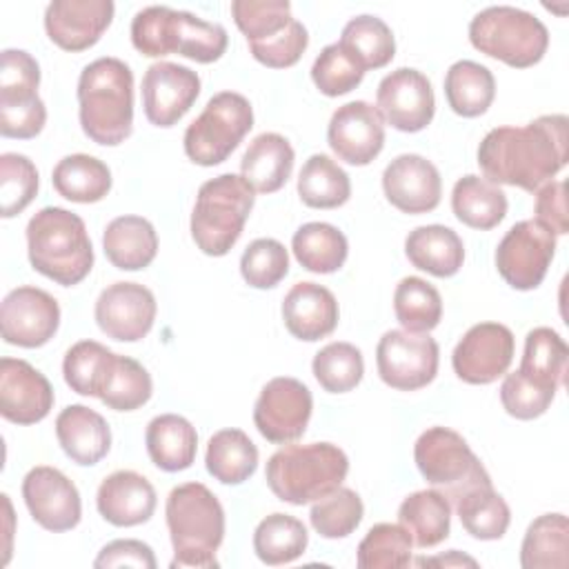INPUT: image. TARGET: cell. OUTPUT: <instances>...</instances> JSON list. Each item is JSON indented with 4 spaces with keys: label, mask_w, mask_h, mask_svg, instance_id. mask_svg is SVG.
Instances as JSON below:
<instances>
[{
    "label": "cell",
    "mask_w": 569,
    "mask_h": 569,
    "mask_svg": "<svg viewBox=\"0 0 569 569\" xmlns=\"http://www.w3.org/2000/svg\"><path fill=\"white\" fill-rule=\"evenodd\" d=\"M556 236L536 220L516 222L496 247V267L502 280L518 289H536L553 260Z\"/></svg>",
    "instance_id": "obj_13"
},
{
    "label": "cell",
    "mask_w": 569,
    "mask_h": 569,
    "mask_svg": "<svg viewBox=\"0 0 569 569\" xmlns=\"http://www.w3.org/2000/svg\"><path fill=\"white\" fill-rule=\"evenodd\" d=\"M365 71L387 67L396 56V38L389 24L376 16L351 18L338 40Z\"/></svg>",
    "instance_id": "obj_44"
},
{
    "label": "cell",
    "mask_w": 569,
    "mask_h": 569,
    "mask_svg": "<svg viewBox=\"0 0 569 569\" xmlns=\"http://www.w3.org/2000/svg\"><path fill=\"white\" fill-rule=\"evenodd\" d=\"M569 349L558 331L551 327H536L525 338V351L520 360V373L533 382L558 391L567 373Z\"/></svg>",
    "instance_id": "obj_40"
},
{
    "label": "cell",
    "mask_w": 569,
    "mask_h": 569,
    "mask_svg": "<svg viewBox=\"0 0 569 569\" xmlns=\"http://www.w3.org/2000/svg\"><path fill=\"white\" fill-rule=\"evenodd\" d=\"M156 298L140 282H113L100 291L93 316L100 331L118 342L142 340L156 320Z\"/></svg>",
    "instance_id": "obj_18"
},
{
    "label": "cell",
    "mask_w": 569,
    "mask_h": 569,
    "mask_svg": "<svg viewBox=\"0 0 569 569\" xmlns=\"http://www.w3.org/2000/svg\"><path fill=\"white\" fill-rule=\"evenodd\" d=\"M536 191V222L547 227L553 236H565L569 231L565 180H549Z\"/></svg>",
    "instance_id": "obj_57"
},
{
    "label": "cell",
    "mask_w": 569,
    "mask_h": 569,
    "mask_svg": "<svg viewBox=\"0 0 569 569\" xmlns=\"http://www.w3.org/2000/svg\"><path fill=\"white\" fill-rule=\"evenodd\" d=\"M53 387L44 373L20 358L0 360V413L13 425H36L53 407Z\"/></svg>",
    "instance_id": "obj_22"
},
{
    "label": "cell",
    "mask_w": 569,
    "mask_h": 569,
    "mask_svg": "<svg viewBox=\"0 0 569 569\" xmlns=\"http://www.w3.org/2000/svg\"><path fill=\"white\" fill-rule=\"evenodd\" d=\"M22 498L31 518L53 533L78 527L82 518L78 487L56 467L29 469L22 480Z\"/></svg>",
    "instance_id": "obj_19"
},
{
    "label": "cell",
    "mask_w": 569,
    "mask_h": 569,
    "mask_svg": "<svg viewBox=\"0 0 569 569\" xmlns=\"http://www.w3.org/2000/svg\"><path fill=\"white\" fill-rule=\"evenodd\" d=\"M393 313L405 331L429 333L442 318V298L431 282L407 276L396 284Z\"/></svg>",
    "instance_id": "obj_45"
},
{
    "label": "cell",
    "mask_w": 569,
    "mask_h": 569,
    "mask_svg": "<svg viewBox=\"0 0 569 569\" xmlns=\"http://www.w3.org/2000/svg\"><path fill=\"white\" fill-rule=\"evenodd\" d=\"M418 567H425V565H440V567H478V562L456 549H451L447 556H436V558H420L416 560Z\"/></svg>",
    "instance_id": "obj_58"
},
{
    "label": "cell",
    "mask_w": 569,
    "mask_h": 569,
    "mask_svg": "<svg viewBox=\"0 0 569 569\" xmlns=\"http://www.w3.org/2000/svg\"><path fill=\"white\" fill-rule=\"evenodd\" d=\"M151 393L149 371L138 360L116 353L98 393L100 402L113 411H136L149 402Z\"/></svg>",
    "instance_id": "obj_43"
},
{
    "label": "cell",
    "mask_w": 569,
    "mask_h": 569,
    "mask_svg": "<svg viewBox=\"0 0 569 569\" xmlns=\"http://www.w3.org/2000/svg\"><path fill=\"white\" fill-rule=\"evenodd\" d=\"M78 118L96 144L116 147L133 131V73L120 58H98L78 78Z\"/></svg>",
    "instance_id": "obj_2"
},
{
    "label": "cell",
    "mask_w": 569,
    "mask_h": 569,
    "mask_svg": "<svg viewBox=\"0 0 569 569\" xmlns=\"http://www.w3.org/2000/svg\"><path fill=\"white\" fill-rule=\"evenodd\" d=\"M56 438L76 465L91 467L111 449L109 422L84 405H69L56 418Z\"/></svg>",
    "instance_id": "obj_27"
},
{
    "label": "cell",
    "mask_w": 569,
    "mask_h": 569,
    "mask_svg": "<svg viewBox=\"0 0 569 569\" xmlns=\"http://www.w3.org/2000/svg\"><path fill=\"white\" fill-rule=\"evenodd\" d=\"M291 249L302 269L311 273H333L349 256L347 236L329 222L302 224L291 238Z\"/></svg>",
    "instance_id": "obj_39"
},
{
    "label": "cell",
    "mask_w": 569,
    "mask_h": 569,
    "mask_svg": "<svg viewBox=\"0 0 569 569\" xmlns=\"http://www.w3.org/2000/svg\"><path fill=\"white\" fill-rule=\"evenodd\" d=\"M382 191L402 213H429L440 204L442 178L436 164L425 156L402 153L385 167Z\"/></svg>",
    "instance_id": "obj_24"
},
{
    "label": "cell",
    "mask_w": 569,
    "mask_h": 569,
    "mask_svg": "<svg viewBox=\"0 0 569 569\" xmlns=\"http://www.w3.org/2000/svg\"><path fill=\"white\" fill-rule=\"evenodd\" d=\"M207 471L222 485H242L258 469V447L242 429H220L207 442Z\"/></svg>",
    "instance_id": "obj_35"
},
{
    "label": "cell",
    "mask_w": 569,
    "mask_h": 569,
    "mask_svg": "<svg viewBox=\"0 0 569 569\" xmlns=\"http://www.w3.org/2000/svg\"><path fill=\"white\" fill-rule=\"evenodd\" d=\"M525 569H565L569 565V520L565 513L538 516L522 538Z\"/></svg>",
    "instance_id": "obj_37"
},
{
    "label": "cell",
    "mask_w": 569,
    "mask_h": 569,
    "mask_svg": "<svg viewBox=\"0 0 569 569\" xmlns=\"http://www.w3.org/2000/svg\"><path fill=\"white\" fill-rule=\"evenodd\" d=\"M200 96V76L176 62H153L142 76V109L151 124L173 127Z\"/></svg>",
    "instance_id": "obj_20"
},
{
    "label": "cell",
    "mask_w": 569,
    "mask_h": 569,
    "mask_svg": "<svg viewBox=\"0 0 569 569\" xmlns=\"http://www.w3.org/2000/svg\"><path fill=\"white\" fill-rule=\"evenodd\" d=\"M307 44H309L307 27L293 20L287 29H282L273 38L262 42H249V51L260 64L269 69H287L300 60Z\"/></svg>",
    "instance_id": "obj_55"
},
{
    "label": "cell",
    "mask_w": 569,
    "mask_h": 569,
    "mask_svg": "<svg viewBox=\"0 0 569 569\" xmlns=\"http://www.w3.org/2000/svg\"><path fill=\"white\" fill-rule=\"evenodd\" d=\"M40 64L22 49H4L0 62V133L4 138H36L47 122V107L38 96Z\"/></svg>",
    "instance_id": "obj_11"
},
{
    "label": "cell",
    "mask_w": 569,
    "mask_h": 569,
    "mask_svg": "<svg viewBox=\"0 0 569 569\" xmlns=\"http://www.w3.org/2000/svg\"><path fill=\"white\" fill-rule=\"evenodd\" d=\"M27 253L38 273L62 287L82 282L93 267L84 220L62 207H44L29 220Z\"/></svg>",
    "instance_id": "obj_4"
},
{
    "label": "cell",
    "mask_w": 569,
    "mask_h": 569,
    "mask_svg": "<svg viewBox=\"0 0 569 569\" xmlns=\"http://www.w3.org/2000/svg\"><path fill=\"white\" fill-rule=\"evenodd\" d=\"M253 127L251 102L236 91L209 98L202 113L187 127L182 144L191 162L216 167L224 162Z\"/></svg>",
    "instance_id": "obj_10"
},
{
    "label": "cell",
    "mask_w": 569,
    "mask_h": 569,
    "mask_svg": "<svg viewBox=\"0 0 569 569\" xmlns=\"http://www.w3.org/2000/svg\"><path fill=\"white\" fill-rule=\"evenodd\" d=\"M507 196L505 191L489 182L487 178H480L476 173H467L456 180L451 191V209L453 216L478 231H489L502 222L507 216Z\"/></svg>",
    "instance_id": "obj_32"
},
{
    "label": "cell",
    "mask_w": 569,
    "mask_h": 569,
    "mask_svg": "<svg viewBox=\"0 0 569 569\" xmlns=\"http://www.w3.org/2000/svg\"><path fill=\"white\" fill-rule=\"evenodd\" d=\"M144 445L151 462L158 469L176 473L193 465L198 451V433L184 416L160 413L147 425Z\"/></svg>",
    "instance_id": "obj_31"
},
{
    "label": "cell",
    "mask_w": 569,
    "mask_h": 569,
    "mask_svg": "<svg viewBox=\"0 0 569 569\" xmlns=\"http://www.w3.org/2000/svg\"><path fill=\"white\" fill-rule=\"evenodd\" d=\"M453 507L462 529L476 540H500L509 529V505L493 485L467 491L453 502Z\"/></svg>",
    "instance_id": "obj_42"
},
{
    "label": "cell",
    "mask_w": 569,
    "mask_h": 569,
    "mask_svg": "<svg viewBox=\"0 0 569 569\" xmlns=\"http://www.w3.org/2000/svg\"><path fill=\"white\" fill-rule=\"evenodd\" d=\"M567 149L569 120L565 113H551L525 127L491 129L478 147V164L493 184L536 191L567 164Z\"/></svg>",
    "instance_id": "obj_1"
},
{
    "label": "cell",
    "mask_w": 569,
    "mask_h": 569,
    "mask_svg": "<svg viewBox=\"0 0 569 569\" xmlns=\"http://www.w3.org/2000/svg\"><path fill=\"white\" fill-rule=\"evenodd\" d=\"M58 327V300L44 289L31 284L11 289L0 305V331L7 345L38 349L56 336Z\"/></svg>",
    "instance_id": "obj_16"
},
{
    "label": "cell",
    "mask_w": 569,
    "mask_h": 569,
    "mask_svg": "<svg viewBox=\"0 0 569 569\" xmlns=\"http://www.w3.org/2000/svg\"><path fill=\"white\" fill-rule=\"evenodd\" d=\"M293 147L291 142L273 131L256 136L240 160V176L258 193H276L284 187L293 171Z\"/></svg>",
    "instance_id": "obj_28"
},
{
    "label": "cell",
    "mask_w": 569,
    "mask_h": 569,
    "mask_svg": "<svg viewBox=\"0 0 569 569\" xmlns=\"http://www.w3.org/2000/svg\"><path fill=\"white\" fill-rule=\"evenodd\" d=\"M131 42L147 58L178 53L200 64H209L222 58L229 36L218 22H207L189 11L151 4L133 16Z\"/></svg>",
    "instance_id": "obj_5"
},
{
    "label": "cell",
    "mask_w": 569,
    "mask_h": 569,
    "mask_svg": "<svg viewBox=\"0 0 569 569\" xmlns=\"http://www.w3.org/2000/svg\"><path fill=\"white\" fill-rule=\"evenodd\" d=\"M313 396L305 382L291 376L271 378L253 407V425L273 445H289L307 431Z\"/></svg>",
    "instance_id": "obj_14"
},
{
    "label": "cell",
    "mask_w": 569,
    "mask_h": 569,
    "mask_svg": "<svg viewBox=\"0 0 569 569\" xmlns=\"http://www.w3.org/2000/svg\"><path fill=\"white\" fill-rule=\"evenodd\" d=\"M413 460L420 476L451 505L467 491L491 485V476L480 458L449 427H429L422 431L413 445Z\"/></svg>",
    "instance_id": "obj_9"
},
{
    "label": "cell",
    "mask_w": 569,
    "mask_h": 569,
    "mask_svg": "<svg viewBox=\"0 0 569 569\" xmlns=\"http://www.w3.org/2000/svg\"><path fill=\"white\" fill-rule=\"evenodd\" d=\"M113 356L116 353L111 349L96 340L76 342L62 360L64 382L80 396L98 398Z\"/></svg>",
    "instance_id": "obj_49"
},
{
    "label": "cell",
    "mask_w": 569,
    "mask_h": 569,
    "mask_svg": "<svg viewBox=\"0 0 569 569\" xmlns=\"http://www.w3.org/2000/svg\"><path fill=\"white\" fill-rule=\"evenodd\" d=\"M96 569L111 567H138V569H156L153 549L136 538H120L107 542L93 560Z\"/></svg>",
    "instance_id": "obj_56"
},
{
    "label": "cell",
    "mask_w": 569,
    "mask_h": 569,
    "mask_svg": "<svg viewBox=\"0 0 569 569\" xmlns=\"http://www.w3.org/2000/svg\"><path fill=\"white\" fill-rule=\"evenodd\" d=\"M405 256L420 271L436 278H451L465 262V244L460 236L445 224H422L405 238Z\"/></svg>",
    "instance_id": "obj_30"
},
{
    "label": "cell",
    "mask_w": 569,
    "mask_h": 569,
    "mask_svg": "<svg viewBox=\"0 0 569 569\" xmlns=\"http://www.w3.org/2000/svg\"><path fill=\"white\" fill-rule=\"evenodd\" d=\"M240 273L253 289H271L289 273V253L276 238H256L242 251Z\"/></svg>",
    "instance_id": "obj_53"
},
{
    "label": "cell",
    "mask_w": 569,
    "mask_h": 569,
    "mask_svg": "<svg viewBox=\"0 0 569 569\" xmlns=\"http://www.w3.org/2000/svg\"><path fill=\"white\" fill-rule=\"evenodd\" d=\"M102 249L116 269L140 271L158 253V233L142 216H118L104 227Z\"/></svg>",
    "instance_id": "obj_29"
},
{
    "label": "cell",
    "mask_w": 569,
    "mask_h": 569,
    "mask_svg": "<svg viewBox=\"0 0 569 569\" xmlns=\"http://www.w3.org/2000/svg\"><path fill=\"white\" fill-rule=\"evenodd\" d=\"M327 142L342 162L365 167L373 162L385 147V120L380 111L365 100L347 102L333 111L327 127Z\"/></svg>",
    "instance_id": "obj_21"
},
{
    "label": "cell",
    "mask_w": 569,
    "mask_h": 569,
    "mask_svg": "<svg viewBox=\"0 0 569 569\" xmlns=\"http://www.w3.org/2000/svg\"><path fill=\"white\" fill-rule=\"evenodd\" d=\"M398 520L416 547L429 549L449 538L451 502L438 489L413 491L400 502Z\"/></svg>",
    "instance_id": "obj_33"
},
{
    "label": "cell",
    "mask_w": 569,
    "mask_h": 569,
    "mask_svg": "<svg viewBox=\"0 0 569 569\" xmlns=\"http://www.w3.org/2000/svg\"><path fill=\"white\" fill-rule=\"evenodd\" d=\"M556 391L547 389L520 371L507 373L500 385V402L516 420L540 418L553 402Z\"/></svg>",
    "instance_id": "obj_54"
},
{
    "label": "cell",
    "mask_w": 569,
    "mask_h": 569,
    "mask_svg": "<svg viewBox=\"0 0 569 569\" xmlns=\"http://www.w3.org/2000/svg\"><path fill=\"white\" fill-rule=\"evenodd\" d=\"M53 189L71 202H100L111 191L109 167L89 153H71L58 160L51 173Z\"/></svg>",
    "instance_id": "obj_34"
},
{
    "label": "cell",
    "mask_w": 569,
    "mask_h": 569,
    "mask_svg": "<svg viewBox=\"0 0 569 569\" xmlns=\"http://www.w3.org/2000/svg\"><path fill=\"white\" fill-rule=\"evenodd\" d=\"M309 545L307 527L289 513H271L262 518L253 531V551L269 567L298 560Z\"/></svg>",
    "instance_id": "obj_41"
},
{
    "label": "cell",
    "mask_w": 569,
    "mask_h": 569,
    "mask_svg": "<svg viewBox=\"0 0 569 569\" xmlns=\"http://www.w3.org/2000/svg\"><path fill=\"white\" fill-rule=\"evenodd\" d=\"M111 0H53L44 9V31L64 51L93 47L113 20Z\"/></svg>",
    "instance_id": "obj_23"
},
{
    "label": "cell",
    "mask_w": 569,
    "mask_h": 569,
    "mask_svg": "<svg viewBox=\"0 0 569 569\" xmlns=\"http://www.w3.org/2000/svg\"><path fill=\"white\" fill-rule=\"evenodd\" d=\"M298 196L311 209H336L351 198V180L336 160L313 153L298 173Z\"/></svg>",
    "instance_id": "obj_38"
},
{
    "label": "cell",
    "mask_w": 569,
    "mask_h": 569,
    "mask_svg": "<svg viewBox=\"0 0 569 569\" xmlns=\"http://www.w3.org/2000/svg\"><path fill=\"white\" fill-rule=\"evenodd\" d=\"M156 489L138 471L120 469L109 473L96 493L98 513L113 527H138L156 511Z\"/></svg>",
    "instance_id": "obj_25"
},
{
    "label": "cell",
    "mask_w": 569,
    "mask_h": 569,
    "mask_svg": "<svg viewBox=\"0 0 569 569\" xmlns=\"http://www.w3.org/2000/svg\"><path fill=\"white\" fill-rule=\"evenodd\" d=\"M365 78L362 64L340 44H327L311 67V80L316 89L329 98L353 91Z\"/></svg>",
    "instance_id": "obj_50"
},
{
    "label": "cell",
    "mask_w": 569,
    "mask_h": 569,
    "mask_svg": "<svg viewBox=\"0 0 569 569\" xmlns=\"http://www.w3.org/2000/svg\"><path fill=\"white\" fill-rule=\"evenodd\" d=\"M38 169L22 153L0 156V200L2 218H13L22 213L38 193Z\"/></svg>",
    "instance_id": "obj_52"
},
{
    "label": "cell",
    "mask_w": 569,
    "mask_h": 569,
    "mask_svg": "<svg viewBox=\"0 0 569 569\" xmlns=\"http://www.w3.org/2000/svg\"><path fill=\"white\" fill-rule=\"evenodd\" d=\"M340 309L336 296L318 282H296L282 300L287 331L305 342L327 338L338 327Z\"/></svg>",
    "instance_id": "obj_26"
},
{
    "label": "cell",
    "mask_w": 569,
    "mask_h": 569,
    "mask_svg": "<svg viewBox=\"0 0 569 569\" xmlns=\"http://www.w3.org/2000/svg\"><path fill=\"white\" fill-rule=\"evenodd\" d=\"M516 351L513 333L500 322H478L458 340L451 365L467 385H491L511 367Z\"/></svg>",
    "instance_id": "obj_15"
},
{
    "label": "cell",
    "mask_w": 569,
    "mask_h": 569,
    "mask_svg": "<svg viewBox=\"0 0 569 569\" xmlns=\"http://www.w3.org/2000/svg\"><path fill=\"white\" fill-rule=\"evenodd\" d=\"M253 202L256 191L242 176L222 173L202 182L189 222L196 247L213 258L227 256L242 236Z\"/></svg>",
    "instance_id": "obj_7"
},
{
    "label": "cell",
    "mask_w": 569,
    "mask_h": 569,
    "mask_svg": "<svg viewBox=\"0 0 569 569\" xmlns=\"http://www.w3.org/2000/svg\"><path fill=\"white\" fill-rule=\"evenodd\" d=\"M231 16L247 42H262L293 22L287 0H233Z\"/></svg>",
    "instance_id": "obj_51"
},
{
    "label": "cell",
    "mask_w": 569,
    "mask_h": 569,
    "mask_svg": "<svg viewBox=\"0 0 569 569\" xmlns=\"http://www.w3.org/2000/svg\"><path fill=\"white\" fill-rule=\"evenodd\" d=\"M349 473L347 453L331 442L284 445L264 469L273 496L282 502L302 507L338 489Z\"/></svg>",
    "instance_id": "obj_6"
},
{
    "label": "cell",
    "mask_w": 569,
    "mask_h": 569,
    "mask_svg": "<svg viewBox=\"0 0 569 569\" xmlns=\"http://www.w3.org/2000/svg\"><path fill=\"white\" fill-rule=\"evenodd\" d=\"M173 545L171 569L218 567L216 551L224 538V509L202 482H184L169 491L164 505Z\"/></svg>",
    "instance_id": "obj_3"
},
{
    "label": "cell",
    "mask_w": 569,
    "mask_h": 569,
    "mask_svg": "<svg viewBox=\"0 0 569 569\" xmlns=\"http://www.w3.org/2000/svg\"><path fill=\"white\" fill-rule=\"evenodd\" d=\"M469 42L489 58L513 69H527L545 58L549 31L533 13L509 4H496L471 18Z\"/></svg>",
    "instance_id": "obj_8"
},
{
    "label": "cell",
    "mask_w": 569,
    "mask_h": 569,
    "mask_svg": "<svg viewBox=\"0 0 569 569\" xmlns=\"http://www.w3.org/2000/svg\"><path fill=\"white\" fill-rule=\"evenodd\" d=\"M376 109L382 120L398 131H422L436 113V98L429 78L411 67H400L387 73L376 91Z\"/></svg>",
    "instance_id": "obj_17"
},
{
    "label": "cell",
    "mask_w": 569,
    "mask_h": 569,
    "mask_svg": "<svg viewBox=\"0 0 569 569\" xmlns=\"http://www.w3.org/2000/svg\"><path fill=\"white\" fill-rule=\"evenodd\" d=\"M413 540L402 525L378 522L358 545L356 565L360 569H402L411 562Z\"/></svg>",
    "instance_id": "obj_46"
},
{
    "label": "cell",
    "mask_w": 569,
    "mask_h": 569,
    "mask_svg": "<svg viewBox=\"0 0 569 569\" xmlns=\"http://www.w3.org/2000/svg\"><path fill=\"white\" fill-rule=\"evenodd\" d=\"M311 369L325 391L347 393L356 389L365 376L362 351L351 342H329L313 356Z\"/></svg>",
    "instance_id": "obj_47"
},
{
    "label": "cell",
    "mask_w": 569,
    "mask_h": 569,
    "mask_svg": "<svg viewBox=\"0 0 569 569\" xmlns=\"http://www.w3.org/2000/svg\"><path fill=\"white\" fill-rule=\"evenodd\" d=\"M440 362L438 342L429 333H411L389 329L376 347V367L385 385L398 391H416L427 387Z\"/></svg>",
    "instance_id": "obj_12"
},
{
    "label": "cell",
    "mask_w": 569,
    "mask_h": 569,
    "mask_svg": "<svg viewBox=\"0 0 569 569\" xmlns=\"http://www.w3.org/2000/svg\"><path fill=\"white\" fill-rule=\"evenodd\" d=\"M365 516V505L360 496L349 487H338L331 493L318 498L309 511L311 527L322 538L336 540L347 538L358 529Z\"/></svg>",
    "instance_id": "obj_48"
},
{
    "label": "cell",
    "mask_w": 569,
    "mask_h": 569,
    "mask_svg": "<svg viewBox=\"0 0 569 569\" xmlns=\"http://www.w3.org/2000/svg\"><path fill=\"white\" fill-rule=\"evenodd\" d=\"M445 98L453 113L462 118H478L496 98L493 73L480 62L458 60L447 69Z\"/></svg>",
    "instance_id": "obj_36"
}]
</instances>
